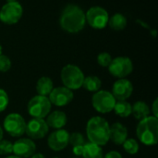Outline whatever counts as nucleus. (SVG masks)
Wrapping results in <instances>:
<instances>
[{"label": "nucleus", "instance_id": "c9c22d12", "mask_svg": "<svg viewBox=\"0 0 158 158\" xmlns=\"http://www.w3.org/2000/svg\"><path fill=\"white\" fill-rule=\"evenodd\" d=\"M7 3H13V2H17V0H6Z\"/></svg>", "mask_w": 158, "mask_h": 158}, {"label": "nucleus", "instance_id": "473e14b6", "mask_svg": "<svg viewBox=\"0 0 158 158\" xmlns=\"http://www.w3.org/2000/svg\"><path fill=\"white\" fill-rule=\"evenodd\" d=\"M30 158H45L43 154H34L32 156H31Z\"/></svg>", "mask_w": 158, "mask_h": 158}, {"label": "nucleus", "instance_id": "0eeeda50", "mask_svg": "<svg viewBox=\"0 0 158 158\" xmlns=\"http://www.w3.org/2000/svg\"><path fill=\"white\" fill-rule=\"evenodd\" d=\"M109 74L118 79L126 78L133 71V63L128 57H117L112 59L108 66Z\"/></svg>", "mask_w": 158, "mask_h": 158}, {"label": "nucleus", "instance_id": "423d86ee", "mask_svg": "<svg viewBox=\"0 0 158 158\" xmlns=\"http://www.w3.org/2000/svg\"><path fill=\"white\" fill-rule=\"evenodd\" d=\"M116 99L111 92L106 90H98L93 95L92 104L95 111L101 114H108L114 110Z\"/></svg>", "mask_w": 158, "mask_h": 158}, {"label": "nucleus", "instance_id": "b1692460", "mask_svg": "<svg viewBox=\"0 0 158 158\" xmlns=\"http://www.w3.org/2000/svg\"><path fill=\"white\" fill-rule=\"evenodd\" d=\"M123 149L125 150V152L129 155H136L138 152H139V149H140V146H139V143L136 140L132 139V138H130V139H127L123 144Z\"/></svg>", "mask_w": 158, "mask_h": 158}, {"label": "nucleus", "instance_id": "2eb2a0df", "mask_svg": "<svg viewBox=\"0 0 158 158\" xmlns=\"http://www.w3.org/2000/svg\"><path fill=\"white\" fill-rule=\"evenodd\" d=\"M133 92V86L131 82L126 78L117 80L112 87V95L116 101H126Z\"/></svg>", "mask_w": 158, "mask_h": 158}, {"label": "nucleus", "instance_id": "6ab92c4d", "mask_svg": "<svg viewBox=\"0 0 158 158\" xmlns=\"http://www.w3.org/2000/svg\"><path fill=\"white\" fill-rule=\"evenodd\" d=\"M54 88V83L48 76H42L36 83V91L38 95L47 97Z\"/></svg>", "mask_w": 158, "mask_h": 158}, {"label": "nucleus", "instance_id": "20e7f679", "mask_svg": "<svg viewBox=\"0 0 158 158\" xmlns=\"http://www.w3.org/2000/svg\"><path fill=\"white\" fill-rule=\"evenodd\" d=\"M84 77V74L81 68L74 64H67L62 68L60 73V78L64 87L70 90L81 88Z\"/></svg>", "mask_w": 158, "mask_h": 158}, {"label": "nucleus", "instance_id": "c85d7f7f", "mask_svg": "<svg viewBox=\"0 0 158 158\" xmlns=\"http://www.w3.org/2000/svg\"><path fill=\"white\" fill-rule=\"evenodd\" d=\"M8 103H9V98L7 93L3 88H0V113L6 109Z\"/></svg>", "mask_w": 158, "mask_h": 158}, {"label": "nucleus", "instance_id": "4be33fe9", "mask_svg": "<svg viewBox=\"0 0 158 158\" xmlns=\"http://www.w3.org/2000/svg\"><path fill=\"white\" fill-rule=\"evenodd\" d=\"M114 111L119 117H129L131 115V104L127 101H117Z\"/></svg>", "mask_w": 158, "mask_h": 158}, {"label": "nucleus", "instance_id": "58836bf2", "mask_svg": "<svg viewBox=\"0 0 158 158\" xmlns=\"http://www.w3.org/2000/svg\"><path fill=\"white\" fill-rule=\"evenodd\" d=\"M73 158H79V157H73Z\"/></svg>", "mask_w": 158, "mask_h": 158}, {"label": "nucleus", "instance_id": "f03ea898", "mask_svg": "<svg viewBox=\"0 0 158 158\" xmlns=\"http://www.w3.org/2000/svg\"><path fill=\"white\" fill-rule=\"evenodd\" d=\"M86 134L89 142L99 146L106 145L109 140V124L101 116L90 118L86 125Z\"/></svg>", "mask_w": 158, "mask_h": 158}, {"label": "nucleus", "instance_id": "4468645a", "mask_svg": "<svg viewBox=\"0 0 158 158\" xmlns=\"http://www.w3.org/2000/svg\"><path fill=\"white\" fill-rule=\"evenodd\" d=\"M36 152V144L29 138H21L13 143V154L19 158H30Z\"/></svg>", "mask_w": 158, "mask_h": 158}, {"label": "nucleus", "instance_id": "9d476101", "mask_svg": "<svg viewBox=\"0 0 158 158\" xmlns=\"http://www.w3.org/2000/svg\"><path fill=\"white\" fill-rule=\"evenodd\" d=\"M22 13V7L18 1L6 3L0 9V20L6 24H15L20 20Z\"/></svg>", "mask_w": 158, "mask_h": 158}, {"label": "nucleus", "instance_id": "1a4fd4ad", "mask_svg": "<svg viewBox=\"0 0 158 158\" xmlns=\"http://www.w3.org/2000/svg\"><path fill=\"white\" fill-rule=\"evenodd\" d=\"M86 21L94 29H104L108 23L109 16L107 11L101 7H93L85 13Z\"/></svg>", "mask_w": 158, "mask_h": 158}, {"label": "nucleus", "instance_id": "cd10ccee", "mask_svg": "<svg viewBox=\"0 0 158 158\" xmlns=\"http://www.w3.org/2000/svg\"><path fill=\"white\" fill-rule=\"evenodd\" d=\"M11 65H12V63H11L10 59L6 55L1 54L0 55V72L6 73V72L9 71L11 68Z\"/></svg>", "mask_w": 158, "mask_h": 158}, {"label": "nucleus", "instance_id": "dca6fc26", "mask_svg": "<svg viewBox=\"0 0 158 158\" xmlns=\"http://www.w3.org/2000/svg\"><path fill=\"white\" fill-rule=\"evenodd\" d=\"M127 139L128 129L123 124L116 122L109 126V140H111L116 145H122Z\"/></svg>", "mask_w": 158, "mask_h": 158}, {"label": "nucleus", "instance_id": "a878e982", "mask_svg": "<svg viewBox=\"0 0 158 158\" xmlns=\"http://www.w3.org/2000/svg\"><path fill=\"white\" fill-rule=\"evenodd\" d=\"M13 152V143L7 140L0 141V156L10 155Z\"/></svg>", "mask_w": 158, "mask_h": 158}, {"label": "nucleus", "instance_id": "a211bd4d", "mask_svg": "<svg viewBox=\"0 0 158 158\" xmlns=\"http://www.w3.org/2000/svg\"><path fill=\"white\" fill-rule=\"evenodd\" d=\"M150 107L145 102L138 101L135 102L133 105H131V115L139 121L150 116Z\"/></svg>", "mask_w": 158, "mask_h": 158}, {"label": "nucleus", "instance_id": "f704fd0d", "mask_svg": "<svg viewBox=\"0 0 158 158\" xmlns=\"http://www.w3.org/2000/svg\"><path fill=\"white\" fill-rule=\"evenodd\" d=\"M5 158H19V157H18V156H7V157H5Z\"/></svg>", "mask_w": 158, "mask_h": 158}, {"label": "nucleus", "instance_id": "39448f33", "mask_svg": "<svg viewBox=\"0 0 158 158\" xmlns=\"http://www.w3.org/2000/svg\"><path fill=\"white\" fill-rule=\"evenodd\" d=\"M52 104L45 96L36 95L32 97L27 105V111L32 118L44 119L51 112Z\"/></svg>", "mask_w": 158, "mask_h": 158}, {"label": "nucleus", "instance_id": "4c0bfd02", "mask_svg": "<svg viewBox=\"0 0 158 158\" xmlns=\"http://www.w3.org/2000/svg\"><path fill=\"white\" fill-rule=\"evenodd\" d=\"M53 158H58V157H53Z\"/></svg>", "mask_w": 158, "mask_h": 158}, {"label": "nucleus", "instance_id": "6e6552de", "mask_svg": "<svg viewBox=\"0 0 158 158\" xmlns=\"http://www.w3.org/2000/svg\"><path fill=\"white\" fill-rule=\"evenodd\" d=\"M3 127L10 136L20 137L25 133L26 122L19 114L12 113L6 116Z\"/></svg>", "mask_w": 158, "mask_h": 158}, {"label": "nucleus", "instance_id": "412c9836", "mask_svg": "<svg viewBox=\"0 0 158 158\" xmlns=\"http://www.w3.org/2000/svg\"><path fill=\"white\" fill-rule=\"evenodd\" d=\"M101 86H102V81L96 75H88L84 77L82 83V88H84L87 91L94 92V93L100 90Z\"/></svg>", "mask_w": 158, "mask_h": 158}, {"label": "nucleus", "instance_id": "f8f14e48", "mask_svg": "<svg viewBox=\"0 0 158 158\" xmlns=\"http://www.w3.org/2000/svg\"><path fill=\"white\" fill-rule=\"evenodd\" d=\"M51 104H54L57 107H64L69 104L73 98L74 94L72 90L67 88L66 87H57L54 88L51 93L48 95Z\"/></svg>", "mask_w": 158, "mask_h": 158}, {"label": "nucleus", "instance_id": "9b49d317", "mask_svg": "<svg viewBox=\"0 0 158 158\" xmlns=\"http://www.w3.org/2000/svg\"><path fill=\"white\" fill-rule=\"evenodd\" d=\"M49 131V128L44 119L31 118L26 123L25 133L31 140H40L44 138Z\"/></svg>", "mask_w": 158, "mask_h": 158}, {"label": "nucleus", "instance_id": "c756f323", "mask_svg": "<svg viewBox=\"0 0 158 158\" xmlns=\"http://www.w3.org/2000/svg\"><path fill=\"white\" fill-rule=\"evenodd\" d=\"M104 158H123L121 154L117 151H110L106 156H104Z\"/></svg>", "mask_w": 158, "mask_h": 158}, {"label": "nucleus", "instance_id": "aec40b11", "mask_svg": "<svg viewBox=\"0 0 158 158\" xmlns=\"http://www.w3.org/2000/svg\"><path fill=\"white\" fill-rule=\"evenodd\" d=\"M81 156L83 158H104V152L101 146L92 142H86L83 145Z\"/></svg>", "mask_w": 158, "mask_h": 158}, {"label": "nucleus", "instance_id": "7ed1b4c3", "mask_svg": "<svg viewBox=\"0 0 158 158\" xmlns=\"http://www.w3.org/2000/svg\"><path fill=\"white\" fill-rule=\"evenodd\" d=\"M138 140L146 146L156 145L158 142V118L153 115L141 121L136 129Z\"/></svg>", "mask_w": 158, "mask_h": 158}, {"label": "nucleus", "instance_id": "2f4dec72", "mask_svg": "<svg viewBox=\"0 0 158 158\" xmlns=\"http://www.w3.org/2000/svg\"><path fill=\"white\" fill-rule=\"evenodd\" d=\"M158 100L157 99H156L155 101H154V102H153V105H152V109H150L151 111H152V113L154 114V115L153 116H155V117H157L158 118Z\"/></svg>", "mask_w": 158, "mask_h": 158}, {"label": "nucleus", "instance_id": "e433bc0d", "mask_svg": "<svg viewBox=\"0 0 158 158\" xmlns=\"http://www.w3.org/2000/svg\"><path fill=\"white\" fill-rule=\"evenodd\" d=\"M2 54V47H1V45H0V55Z\"/></svg>", "mask_w": 158, "mask_h": 158}, {"label": "nucleus", "instance_id": "ddd939ff", "mask_svg": "<svg viewBox=\"0 0 158 158\" xmlns=\"http://www.w3.org/2000/svg\"><path fill=\"white\" fill-rule=\"evenodd\" d=\"M69 133L66 129H56L48 136L47 144L51 150L55 152H60L67 148L69 145Z\"/></svg>", "mask_w": 158, "mask_h": 158}, {"label": "nucleus", "instance_id": "72a5a7b5", "mask_svg": "<svg viewBox=\"0 0 158 158\" xmlns=\"http://www.w3.org/2000/svg\"><path fill=\"white\" fill-rule=\"evenodd\" d=\"M3 136H4V130H3L2 127L0 126V141L3 140Z\"/></svg>", "mask_w": 158, "mask_h": 158}, {"label": "nucleus", "instance_id": "f3484780", "mask_svg": "<svg viewBox=\"0 0 158 158\" xmlns=\"http://www.w3.org/2000/svg\"><path fill=\"white\" fill-rule=\"evenodd\" d=\"M47 119L45 120L48 128L54 129H63L68 122L67 115L64 112L56 110L52 113H50L47 116Z\"/></svg>", "mask_w": 158, "mask_h": 158}, {"label": "nucleus", "instance_id": "bb28decb", "mask_svg": "<svg viewBox=\"0 0 158 158\" xmlns=\"http://www.w3.org/2000/svg\"><path fill=\"white\" fill-rule=\"evenodd\" d=\"M112 61V57L107 52H102L97 56V63L102 67H108Z\"/></svg>", "mask_w": 158, "mask_h": 158}, {"label": "nucleus", "instance_id": "f257e3e1", "mask_svg": "<svg viewBox=\"0 0 158 158\" xmlns=\"http://www.w3.org/2000/svg\"><path fill=\"white\" fill-rule=\"evenodd\" d=\"M59 23L61 28L68 33H79L85 26V13L79 6L69 4L63 9Z\"/></svg>", "mask_w": 158, "mask_h": 158}, {"label": "nucleus", "instance_id": "7c9ffc66", "mask_svg": "<svg viewBox=\"0 0 158 158\" xmlns=\"http://www.w3.org/2000/svg\"><path fill=\"white\" fill-rule=\"evenodd\" d=\"M72 152H73L74 156H82V152H83V146H74L72 148Z\"/></svg>", "mask_w": 158, "mask_h": 158}, {"label": "nucleus", "instance_id": "5701e85b", "mask_svg": "<svg viewBox=\"0 0 158 158\" xmlns=\"http://www.w3.org/2000/svg\"><path fill=\"white\" fill-rule=\"evenodd\" d=\"M108 24L111 29L115 31H121L125 29V27L127 26V19L125 18L124 15L120 13H117L113 15L111 18H109Z\"/></svg>", "mask_w": 158, "mask_h": 158}, {"label": "nucleus", "instance_id": "393cba45", "mask_svg": "<svg viewBox=\"0 0 158 158\" xmlns=\"http://www.w3.org/2000/svg\"><path fill=\"white\" fill-rule=\"evenodd\" d=\"M86 143L84 136L81 132H73L69 134V144L74 146H83Z\"/></svg>", "mask_w": 158, "mask_h": 158}]
</instances>
